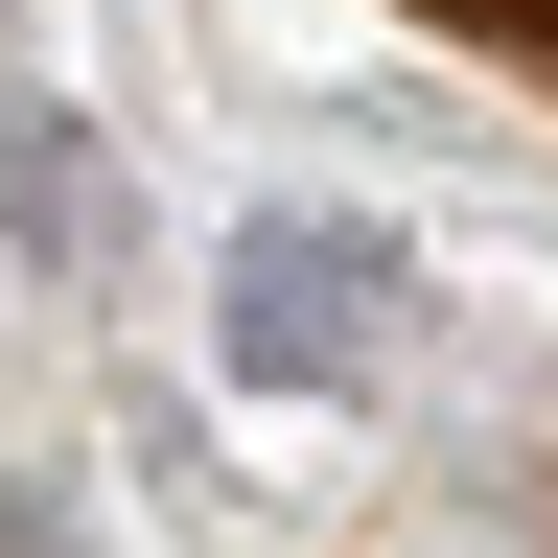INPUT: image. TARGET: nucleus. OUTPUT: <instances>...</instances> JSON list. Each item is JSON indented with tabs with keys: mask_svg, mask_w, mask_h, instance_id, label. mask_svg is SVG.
<instances>
[{
	"mask_svg": "<svg viewBox=\"0 0 558 558\" xmlns=\"http://www.w3.org/2000/svg\"><path fill=\"white\" fill-rule=\"evenodd\" d=\"M418 24H488V47H535V70H558V0H418Z\"/></svg>",
	"mask_w": 558,
	"mask_h": 558,
	"instance_id": "obj_4",
	"label": "nucleus"
},
{
	"mask_svg": "<svg viewBox=\"0 0 558 558\" xmlns=\"http://www.w3.org/2000/svg\"><path fill=\"white\" fill-rule=\"evenodd\" d=\"M209 373L233 396H373L396 373V233L373 209H233V256H209Z\"/></svg>",
	"mask_w": 558,
	"mask_h": 558,
	"instance_id": "obj_1",
	"label": "nucleus"
},
{
	"mask_svg": "<svg viewBox=\"0 0 558 558\" xmlns=\"http://www.w3.org/2000/svg\"><path fill=\"white\" fill-rule=\"evenodd\" d=\"M0 558H94V512H70V488L24 465V488H0Z\"/></svg>",
	"mask_w": 558,
	"mask_h": 558,
	"instance_id": "obj_3",
	"label": "nucleus"
},
{
	"mask_svg": "<svg viewBox=\"0 0 558 558\" xmlns=\"http://www.w3.org/2000/svg\"><path fill=\"white\" fill-rule=\"evenodd\" d=\"M0 233H70V117L24 94V0H0Z\"/></svg>",
	"mask_w": 558,
	"mask_h": 558,
	"instance_id": "obj_2",
	"label": "nucleus"
}]
</instances>
